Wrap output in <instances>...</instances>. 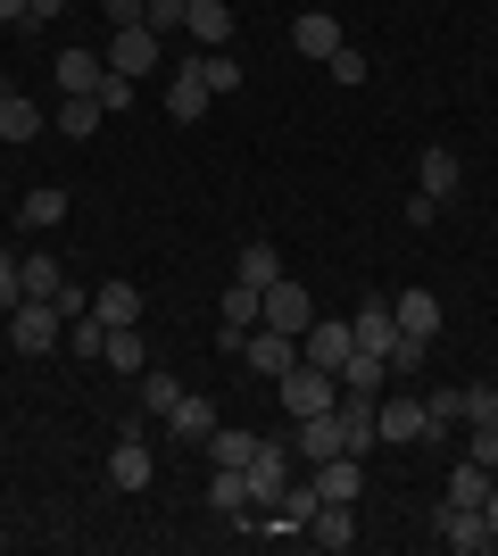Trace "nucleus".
<instances>
[{
  "instance_id": "obj_21",
  "label": "nucleus",
  "mask_w": 498,
  "mask_h": 556,
  "mask_svg": "<svg viewBox=\"0 0 498 556\" xmlns=\"http://www.w3.org/2000/svg\"><path fill=\"white\" fill-rule=\"evenodd\" d=\"M42 100H25V92H0V141H42Z\"/></svg>"
},
{
  "instance_id": "obj_29",
  "label": "nucleus",
  "mask_w": 498,
  "mask_h": 556,
  "mask_svg": "<svg viewBox=\"0 0 498 556\" xmlns=\"http://www.w3.org/2000/svg\"><path fill=\"white\" fill-rule=\"evenodd\" d=\"M166 424H175V441H200V448H208V432H216V407H208V399H191V391H183Z\"/></svg>"
},
{
  "instance_id": "obj_26",
  "label": "nucleus",
  "mask_w": 498,
  "mask_h": 556,
  "mask_svg": "<svg viewBox=\"0 0 498 556\" xmlns=\"http://www.w3.org/2000/svg\"><path fill=\"white\" fill-rule=\"evenodd\" d=\"M17 216H25V225H34V232H59V225H67V191H59V184L25 191V200H17Z\"/></svg>"
},
{
  "instance_id": "obj_23",
  "label": "nucleus",
  "mask_w": 498,
  "mask_h": 556,
  "mask_svg": "<svg viewBox=\"0 0 498 556\" xmlns=\"http://www.w3.org/2000/svg\"><path fill=\"white\" fill-rule=\"evenodd\" d=\"M150 473H158V465H150L142 432H125V441H117V457H108V482H117V490H150Z\"/></svg>"
},
{
  "instance_id": "obj_2",
  "label": "nucleus",
  "mask_w": 498,
  "mask_h": 556,
  "mask_svg": "<svg viewBox=\"0 0 498 556\" xmlns=\"http://www.w3.org/2000/svg\"><path fill=\"white\" fill-rule=\"evenodd\" d=\"M291 441H258V457L241 465V473H250V498H258V507H283V490L299 482V473H291Z\"/></svg>"
},
{
  "instance_id": "obj_42",
  "label": "nucleus",
  "mask_w": 498,
  "mask_h": 556,
  "mask_svg": "<svg viewBox=\"0 0 498 556\" xmlns=\"http://www.w3.org/2000/svg\"><path fill=\"white\" fill-rule=\"evenodd\" d=\"M100 109H108V116H125V109H133V75H117V67H108V84H100Z\"/></svg>"
},
{
  "instance_id": "obj_14",
  "label": "nucleus",
  "mask_w": 498,
  "mask_h": 556,
  "mask_svg": "<svg viewBox=\"0 0 498 556\" xmlns=\"http://www.w3.org/2000/svg\"><path fill=\"white\" fill-rule=\"evenodd\" d=\"M308 540H316V548H357V515H349V498H316Z\"/></svg>"
},
{
  "instance_id": "obj_49",
  "label": "nucleus",
  "mask_w": 498,
  "mask_h": 556,
  "mask_svg": "<svg viewBox=\"0 0 498 556\" xmlns=\"http://www.w3.org/2000/svg\"><path fill=\"white\" fill-rule=\"evenodd\" d=\"M0 92H9V84H0Z\"/></svg>"
},
{
  "instance_id": "obj_46",
  "label": "nucleus",
  "mask_w": 498,
  "mask_h": 556,
  "mask_svg": "<svg viewBox=\"0 0 498 556\" xmlns=\"http://www.w3.org/2000/svg\"><path fill=\"white\" fill-rule=\"evenodd\" d=\"M59 9H67V0H25V25H50Z\"/></svg>"
},
{
  "instance_id": "obj_4",
  "label": "nucleus",
  "mask_w": 498,
  "mask_h": 556,
  "mask_svg": "<svg viewBox=\"0 0 498 556\" xmlns=\"http://www.w3.org/2000/svg\"><path fill=\"white\" fill-rule=\"evenodd\" d=\"M341 448H349L341 441V399H332L324 416H291V457L299 465H324V457H341Z\"/></svg>"
},
{
  "instance_id": "obj_9",
  "label": "nucleus",
  "mask_w": 498,
  "mask_h": 556,
  "mask_svg": "<svg viewBox=\"0 0 498 556\" xmlns=\"http://www.w3.org/2000/svg\"><path fill=\"white\" fill-rule=\"evenodd\" d=\"M208 507L225 515L233 532H258V523H250V507H258V498H250V473H241V465H216V473H208Z\"/></svg>"
},
{
  "instance_id": "obj_19",
  "label": "nucleus",
  "mask_w": 498,
  "mask_h": 556,
  "mask_svg": "<svg viewBox=\"0 0 498 556\" xmlns=\"http://www.w3.org/2000/svg\"><path fill=\"white\" fill-rule=\"evenodd\" d=\"M183 34H191L200 50H225V42H233V9H225V0H191Z\"/></svg>"
},
{
  "instance_id": "obj_37",
  "label": "nucleus",
  "mask_w": 498,
  "mask_h": 556,
  "mask_svg": "<svg viewBox=\"0 0 498 556\" xmlns=\"http://www.w3.org/2000/svg\"><path fill=\"white\" fill-rule=\"evenodd\" d=\"M457 416H465V424H490L498 416V391H490V382H465V391H457Z\"/></svg>"
},
{
  "instance_id": "obj_15",
  "label": "nucleus",
  "mask_w": 498,
  "mask_h": 556,
  "mask_svg": "<svg viewBox=\"0 0 498 556\" xmlns=\"http://www.w3.org/2000/svg\"><path fill=\"white\" fill-rule=\"evenodd\" d=\"M440 540H449L457 556H482V548H490V523H482V507H449V498H440Z\"/></svg>"
},
{
  "instance_id": "obj_32",
  "label": "nucleus",
  "mask_w": 498,
  "mask_h": 556,
  "mask_svg": "<svg viewBox=\"0 0 498 556\" xmlns=\"http://www.w3.org/2000/svg\"><path fill=\"white\" fill-rule=\"evenodd\" d=\"M17 282H25V300H59V257H17Z\"/></svg>"
},
{
  "instance_id": "obj_31",
  "label": "nucleus",
  "mask_w": 498,
  "mask_h": 556,
  "mask_svg": "<svg viewBox=\"0 0 498 556\" xmlns=\"http://www.w3.org/2000/svg\"><path fill=\"white\" fill-rule=\"evenodd\" d=\"M490 482H498L490 465H474V457H465V465L449 473V507H482V498H490Z\"/></svg>"
},
{
  "instance_id": "obj_13",
  "label": "nucleus",
  "mask_w": 498,
  "mask_h": 556,
  "mask_svg": "<svg viewBox=\"0 0 498 556\" xmlns=\"http://www.w3.org/2000/svg\"><path fill=\"white\" fill-rule=\"evenodd\" d=\"M208 84H200V67H191V59H183V67H175V75H166V116H175V125H191V116H208Z\"/></svg>"
},
{
  "instance_id": "obj_24",
  "label": "nucleus",
  "mask_w": 498,
  "mask_h": 556,
  "mask_svg": "<svg viewBox=\"0 0 498 556\" xmlns=\"http://www.w3.org/2000/svg\"><path fill=\"white\" fill-rule=\"evenodd\" d=\"M100 125H108L100 100H59V109H50V134H67V141H92Z\"/></svg>"
},
{
  "instance_id": "obj_7",
  "label": "nucleus",
  "mask_w": 498,
  "mask_h": 556,
  "mask_svg": "<svg viewBox=\"0 0 498 556\" xmlns=\"http://www.w3.org/2000/svg\"><path fill=\"white\" fill-rule=\"evenodd\" d=\"M374 441H391V448H416V441H432L424 399H374Z\"/></svg>"
},
{
  "instance_id": "obj_38",
  "label": "nucleus",
  "mask_w": 498,
  "mask_h": 556,
  "mask_svg": "<svg viewBox=\"0 0 498 556\" xmlns=\"http://www.w3.org/2000/svg\"><path fill=\"white\" fill-rule=\"evenodd\" d=\"M67 349H75V357H100V349H108V325H100V316H75V325H67Z\"/></svg>"
},
{
  "instance_id": "obj_17",
  "label": "nucleus",
  "mask_w": 498,
  "mask_h": 556,
  "mask_svg": "<svg viewBox=\"0 0 498 556\" xmlns=\"http://www.w3.org/2000/svg\"><path fill=\"white\" fill-rule=\"evenodd\" d=\"M308 482H316V498H357V490H366V457H349V448H341V457L316 465Z\"/></svg>"
},
{
  "instance_id": "obj_47",
  "label": "nucleus",
  "mask_w": 498,
  "mask_h": 556,
  "mask_svg": "<svg viewBox=\"0 0 498 556\" xmlns=\"http://www.w3.org/2000/svg\"><path fill=\"white\" fill-rule=\"evenodd\" d=\"M482 523H490V548H498V482H490V498H482Z\"/></svg>"
},
{
  "instance_id": "obj_27",
  "label": "nucleus",
  "mask_w": 498,
  "mask_h": 556,
  "mask_svg": "<svg viewBox=\"0 0 498 556\" xmlns=\"http://www.w3.org/2000/svg\"><path fill=\"white\" fill-rule=\"evenodd\" d=\"M233 282H250V291L283 282V250H274V241H250V250H241V266H233Z\"/></svg>"
},
{
  "instance_id": "obj_10",
  "label": "nucleus",
  "mask_w": 498,
  "mask_h": 556,
  "mask_svg": "<svg viewBox=\"0 0 498 556\" xmlns=\"http://www.w3.org/2000/svg\"><path fill=\"white\" fill-rule=\"evenodd\" d=\"M117 42H108V67L117 75H150L158 67V50H166V34H150V25H108Z\"/></svg>"
},
{
  "instance_id": "obj_43",
  "label": "nucleus",
  "mask_w": 498,
  "mask_h": 556,
  "mask_svg": "<svg viewBox=\"0 0 498 556\" xmlns=\"http://www.w3.org/2000/svg\"><path fill=\"white\" fill-rule=\"evenodd\" d=\"M50 307L75 325V316H92V291H84V282H59V300H50Z\"/></svg>"
},
{
  "instance_id": "obj_45",
  "label": "nucleus",
  "mask_w": 498,
  "mask_h": 556,
  "mask_svg": "<svg viewBox=\"0 0 498 556\" xmlns=\"http://www.w3.org/2000/svg\"><path fill=\"white\" fill-rule=\"evenodd\" d=\"M100 9H108V25H142L150 0H100Z\"/></svg>"
},
{
  "instance_id": "obj_36",
  "label": "nucleus",
  "mask_w": 498,
  "mask_h": 556,
  "mask_svg": "<svg viewBox=\"0 0 498 556\" xmlns=\"http://www.w3.org/2000/svg\"><path fill=\"white\" fill-rule=\"evenodd\" d=\"M424 357H432L424 332H399V341H391V374H424Z\"/></svg>"
},
{
  "instance_id": "obj_33",
  "label": "nucleus",
  "mask_w": 498,
  "mask_h": 556,
  "mask_svg": "<svg viewBox=\"0 0 498 556\" xmlns=\"http://www.w3.org/2000/svg\"><path fill=\"white\" fill-rule=\"evenodd\" d=\"M191 67H200V84H208V92H233V84H241V59H225V50H200Z\"/></svg>"
},
{
  "instance_id": "obj_41",
  "label": "nucleus",
  "mask_w": 498,
  "mask_h": 556,
  "mask_svg": "<svg viewBox=\"0 0 498 556\" xmlns=\"http://www.w3.org/2000/svg\"><path fill=\"white\" fill-rule=\"evenodd\" d=\"M424 424H432V441H449V424H465V416H457V391H432L424 399Z\"/></svg>"
},
{
  "instance_id": "obj_25",
  "label": "nucleus",
  "mask_w": 498,
  "mask_h": 556,
  "mask_svg": "<svg viewBox=\"0 0 498 556\" xmlns=\"http://www.w3.org/2000/svg\"><path fill=\"white\" fill-rule=\"evenodd\" d=\"M341 441H349V457H366V448H374V399L341 391Z\"/></svg>"
},
{
  "instance_id": "obj_30",
  "label": "nucleus",
  "mask_w": 498,
  "mask_h": 556,
  "mask_svg": "<svg viewBox=\"0 0 498 556\" xmlns=\"http://www.w3.org/2000/svg\"><path fill=\"white\" fill-rule=\"evenodd\" d=\"M258 457V432H241V424H216L208 432V465H250Z\"/></svg>"
},
{
  "instance_id": "obj_40",
  "label": "nucleus",
  "mask_w": 498,
  "mask_h": 556,
  "mask_svg": "<svg viewBox=\"0 0 498 556\" xmlns=\"http://www.w3.org/2000/svg\"><path fill=\"white\" fill-rule=\"evenodd\" d=\"M183 17H191V0H150V9H142L150 34H183Z\"/></svg>"
},
{
  "instance_id": "obj_16",
  "label": "nucleus",
  "mask_w": 498,
  "mask_h": 556,
  "mask_svg": "<svg viewBox=\"0 0 498 556\" xmlns=\"http://www.w3.org/2000/svg\"><path fill=\"white\" fill-rule=\"evenodd\" d=\"M349 332H357V349L391 357V341H399V316H391V300H366V307L349 316Z\"/></svg>"
},
{
  "instance_id": "obj_11",
  "label": "nucleus",
  "mask_w": 498,
  "mask_h": 556,
  "mask_svg": "<svg viewBox=\"0 0 498 556\" xmlns=\"http://www.w3.org/2000/svg\"><path fill=\"white\" fill-rule=\"evenodd\" d=\"M258 325H274V332H308V325H316V300L283 275V282H266V316H258Z\"/></svg>"
},
{
  "instance_id": "obj_6",
  "label": "nucleus",
  "mask_w": 498,
  "mask_h": 556,
  "mask_svg": "<svg viewBox=\"0 0 498 556\" xmlns=\"http://www.w3.org/2000/svg\"><path fill=\"white\" fill-rule=\"evenodd\" d=\"M50 84H59V100H92L100 84H108V59H100V50H59V59H50Z\"/></svg>"
},
{
  "instance_id": "obj_3",
  "label": "nucleus",
  "mask_w": 498,
  "mask_h": 556,
  "mask_svg": "<svg viewBox=\"0 0 498 556\" xmlns=\"http://www.w3.org/2000/svg\"><path fill=\"white\" fill-rule=\"evenodd\" d=\"M274 391H283V407H291V416H324L332 399H341V374H324V366H308V357H299V366H291L283 382H274Z\"/></svg>"
},
{
  "instance_id": "obj_39",
  "label": "nucleus",
  "mask_w": 498,
  "mask_h": 556,
  "mask_svg": "<svg viewBox=\"0 0 498 556\" xmlns=\"http://www.w3.org/2000/svg\"><path fill=\"white\" fill-rule=\"evenodd\" d=\"M465 457L498 473V416H490V424H465Z\"/></svg>"
},
{
  "instance_id": "obj_1",
  "label": "nucleus",
  "mask_w": 498,
  "mask_h": 556,
  "mask_svg": "<svg viewBox=\"0 0 498 556\" xmlns=\"http://www.w3.org/2000/svg\"><path fill=\"white\" fill-rule=\"evenodd\" d=\"M59 341H67V316H59L50 300H17L9 307V349H17V357H50Z\"/></svg>"
},
{
  "instance_id": "obj_12",
  "label": "nucleus",
  "mask_w": 498,
  "mask_h": 556,
  "mask_svg": "<svg viewBox=\"0 0 498 556\" xmlns=\"http://www.w3.org/2000/svg\"><path fill=\"white\" fill-rule=\"evenodd\" d=\"M291 42H299V59H316V67H324V59L349 42V34H341V17H332V9H308V17L291 25Z\"/></svg>"
},
{
  "instance_id": "obj_22",
  "label": "nucleus",
  "mask_w": 498,
  "mask_h": 556,
  "mask_svg": "<svg viewBox=\"0 0 498 556\" xmlns=\"http://www.w3.org/2000/svg\"><path fill=\"white\" fill-rule=\"evenodd\" d=\"M100 366H117V374H133V382H142L150 374V341L133 325H108V349H100Z\"/></svg>"
},
{
  "instance_id": "obj_8",
  "label": "nucleus",
  "mask_w": 498,
  "mask_h": 556,
  "mask_svg": "<svg viewBox=\"0 0 498 556\" xmlns=\"http://www.w3.org/2000/svg\"><path fill=\"white\" fill-rule=\"evenodd\" d=\"M241 357H250V374H266V382H283V374L299 366V332H274V325H258L250 341H241Z\"/></svg>"
},
{
  "instance_id": "obj_48",
  "label": "nucleus",
  "mask_w": 498,
  "mask_h": 556,
  "mask_svg": "<svg viewBox=\"0 0 498 556\" xmlns=\"http://www.w3.org/2000/svg\"><path fill=\"white\" fill-rule=\"evenodd\" d=\"M0 25H25V0H0Z\"/></svg>"
},
{
  "instance_id": "obj_18",
  "label": "nucleus",
  "mask_w": 498,
  "mask_h": 556,
  "mask_svg": "<svg viewBox=\"0 0 498 556\" xmlns=\"http://www.w3.org/2000/svg\"><path fill=\"white\" fill-rule=\"evenodd\" d=\"M92 316H100V325H142V282H100V291H92Z\"/></svg>"
},
{
  "instance_id": "obj_5",
  "label": "nucleus",
  "mask_w": 498,
  "mask_h": 556,
  "mask_svg": "<svg viewBox=\"0 0 498 556\" xmlns=\"http://www.w3.org/2000/svg\"><path fill=\"white\" fill-rule=\"evenodd\" d=\"M349 349H357L349 316H316V325L299 332V357H308V366H324V374H341V366H349Z\"/></svg>"
},
{
  "instance_id": "obj_35",
  "label": "nucleus",
  "mask_w": 498,
  "mask_h": 556,
  "mask_svg": "<svg viewBox=\"0 0 498 556\" xmlns=\"http://www.w3.org/2000/svg\"><path fill=\"white\" fill-rule=\"evenodd\" d=\"M175 399H183V382L150 366V374H142V407H150V416H175Z\"/></svg>"
},
{
  "instance_id": "obj_44",
  "label": "nucleus",
  "mask_w": 498,
  "mask_h": 556,
  "mask_svg": "<svg viewBox=\"0 0 498 556\" xmlns=\"http://www.w3.org/2000/svg\"><path fill=\"white\" fill-rule=\"evenodd\" d=\"M17 300H25V282H17V257L0 250V307H17Z\"/></svg>"
},
{
  "instance_id": "obj_28",
  "label": "nucleus",
  "mask_w": 498,
  "mask_h": 556,
  "mask_svg": "<svg viewBox=\"0 0 498 556\" xmlns=\"http://www.w3.org/2000/svg\"><path fill=\"white\" fill-rule=\"evenodd\" d=\"M391 316H399V332H440V300H432V291H399V300H391Z\"/></svg>"
},
{
  "instance_id": "obj_34",
  "label": "nucleus",
  "mask_w": 498,
  "mask_h": 556,
  "mask_svg": "<svg viewBox=\"0 0 498 556\" xmlns=\"http://www.w3.org/2000/svg\"><path fill=\"white\" fill-rule=\"evenodd\" d=\"M324 75H332V84H366V75H374V59H366L357 42H341V50L324 59Z\"/></svg>"
},
{
  "instance_id": "obj_20",
  "label": "nucleus",
  "mask_w": 498,
  "mask_h": 556,
  "mask_svg": "<svg viewBox=\"0 0 498 556\" xmlns=\"http://www.w3.org/2000/svg\"><path fill=\"white\" fill-rule=\"evenodd\" d=\"M457 184H465L457 150H440V141H432V150H424V166H416V191H432V200H457Z\"/></svg>"
}]
</instances>
